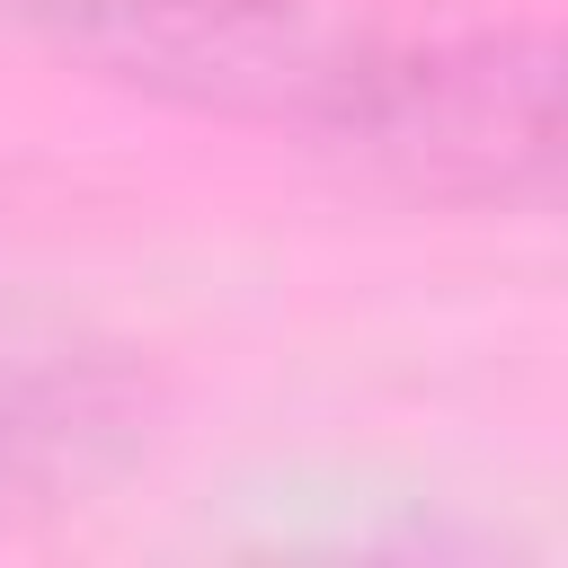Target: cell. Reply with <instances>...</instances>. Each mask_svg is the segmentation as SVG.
<instances>
[{
	"instance_id": "1",
	"label": "cell",
	"mask_w": 568,
	"mask_h": 568,
	"mask_svg": "<svg viewBox=\"0 0 568 568\" xmlns=\"http://www.w3.org/2000/svg\"><path fill=\"white\" fill-rule=\"evenodd\" d=\"M36 27L133 98L302 133L320 151L346 133L399 36L364 0H44Z\"/></svg>"
},
{
	"instance_id": "2",
	"label": "cell",
	"mask_w": 568,
	"mask_h": 568,
	"mask_svg": "<svg viewBox=\"0 0 568 568\" xmlns=\"http://www.w3.org/2000/svg\"><path fill=\"white\" fill-rule=\"evenodd\" d=\"M559 89L541 18L399 27L328 151L417 204H532L559 178Z\"/></svg>"
},
{
	"instance_id": "3",
	"label": "cell",
	"mask_w": 568,
	"mask_h": 568,
	"mask_svg": "<svg viewBox=\"0 0 568 568\" xmlns=\"http://www.w3.org/2000/svg\"><path fill=\"white\" fill-rule=\"evenodd\" d=\"M151 444V373L71 328H0V506H80Z\"/></svg>"
},
{
	"instance_id": "4",
	"label": "cell",
	"mask_w": 568,
	"mask_h": 568,
	"mask_svg": "<svg viewBox=\"0 0 568 568\" xmlns=\"http://www.w3.org/2000/svg\"><path fill=\"white\" fill-rule=\"evenodd\" d=\"M9 9H18V18H36V9H44V0H9Z\"/></svg>"
}]
</instances>
